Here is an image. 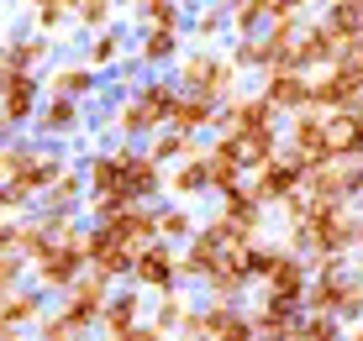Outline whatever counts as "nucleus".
I'll use <instances>...</instances> for the list:
<instances>
[{"label": "nucleus", "mask_w": 363, "mask_h": 341, "mask_svg": "<svg viewBox=\"0 0 363 341\" xmlns=\"http://www.w3.org/2000/svg\"><path fill=\"white\" fill-rule=\"evenodd\" d=\"M64 168H74V158L58 142H43V137H32V132L6 137V153H0V205H6V216L37 210Z\"/></svg>", "instance_id": "1"}, {"label": "nucleus", "mask_w": 363, "mask_h": 341, "mask_svg": "<svg viewBox=\"0 0 363 341\" xmlns=\"http://www.w3.org/2000/svg\"><path fill=\"white\" fill-rule=\"evenodd\" d=\"M174 79L184 84V95H206L216 100V105H227L232 95H242L237 84H242V69L232 63V53H221V47H190L179 63H174Z\"/></svg>", "instance_id": "2"}, {"label": "nucleus", "mask_w": 363, "mask_h": 341, "mask_svg": "<svg viewBox=\"0 0 363 341\" xmlns=\"http://www.w3.org/2000/svg\"><path fill=\"white\" fill-rule=\"evenodd\" d=\"M311 258L321 252H342L358 258V236H363V205H342V200H311Z\"/></svg>", "instance_id": "3"}, {"label": "nucleus", "mask_w": 363, "mask_h": 341, "mask_svg": "<svg viewBox=\"0 0 363 341\" xmlns=\"http://www.w3.org/2000/svg\"><path fill=\"white\" fill-rule=\"evenodd\" d=\"M90 273V231L79 236V242H58V247H48L43 258L32 262V284L43 289V294H53V299H64L74 284Z\"/></svg>", "instance_id": "4"}, {"label": "nucleus", "mask_w": 363, "mask_h": 341, "mask_svg": "<svg viewBox=\"0 0 363 341\" xmlns=\"http://www.w3.org/2000/svg\"><path fill=\"white\" fill-rule=\"evenodd\" d=\"M311 279H316V268H311L306 252H284V258L274 262V273L258 284V299H269V305H279V310H306Z\"/></svg>", "instance_id": "5"}, {"label": "nucleus", "mask_w": 363, "mask_h": 341, "mask_svg": "<svg viewBox=\"0 0 363 341\" xmlns=\"http://www.w3.org/2000/svg\"><path fill=\"white\" fill-rule=\"evenodd\" d=\"M0 100H6V132L27 137L37 126V116H43V105H48V84H43V74H6Z\"/></svg>", "instance_id": "6"}, {"label": "nucleus", "mask_w": 363, "mask_h": 341, "mask_svg": "<svg viewBox=\"0 0 363 341\" xmlns=\"http://www.w3.org/2000/svg\"><path fill=\"white\" fill-rule=\"evenodd\" d=\"M306 173H311V163L295 158L290 147H284L279 158H269L264 168H253V179H247V184L258 189V200H264L269 210H279L290 195H300V189H306Z\"/></svg>", "instance_id": "7"}, {"label": "nucleus", "mask_w": 363, "mask_h": 341, "mask_svg": "<svg viewBox=\"0 0 363 341\" xmlns=\"http://www.w3.org/2000/svg\"><path fill=\"white\" fill-rule=\"evenodd\" d=\"M132 289H143V294H169V289H184L179 247H174V242H153V247H143V252H137Z\"/></svg>", "instance_id": "8"}, {"label": "nucleus", "mask_w": 363, "mask_h": 341, "mask_svg": "<svg viewBox=\"0 0 363 341\" xmlns=\"http://www.w3.org/2000/svg\"><path fill=\"white\" fill-rule=\"evenodd\" d=\"M111 294H116V284H111V279L84 273V279L74 284L64 299H58V310H64L74 325H84V331L95 336V331H100V315H106V305H111Z\"/></svg>", "instance_id": "9"}, {"label": "nucleus", "mask_w": 363, "mask_h": 341, "mask_svg": "<svg viewBox=\"0 0 363 341\" xmlns=\"http://www.w3.org/2000/svg\"><path fill=\"white\" fill-rule=\"evenodd\" d=\"M58 63V37H48V32H21V27H11L6 37V74H48Z\"/></svg>", "instance_id": "10"}, {"label": "nucleus", "mask_w": 363, "mask_h": 341, "mask_svg": "<svg viewBox=\"0 0 363 341\" xmlns=\"http://www.w3.org/2000/svg\"><path fill=\"white\" fill-rule=\"evenodd\" d=\"M284 147L306 163H327L332 147H327V110L321 105H306L295 116H284Z\"/></svg>", "instance_id": "11"}, {"label": "nucleus", "mask_w": 363, "mask_h": 341, "mask_svg": "<svg viewBox=\"0 0 363 341\" xmlns=\"http://www.w3.org/2000/svg\"><path fill=\"white\" fill-rule=\"evenodd\" d=\"M206 158H211V195H227V189L237 184H247L253 179V168H247V158H242V142H237L232 132H216L206 142Z\"/></svg>", "instance_id": "12"}, {"label": "nucleus", "mask_w": 363, "mask_h": 341, "mask_svg": "<svg viewBox=\"0 0 363 341\" xmlns=\"http://www.w3.org/2000/svg\"><path fill=\"white\" fill-rule=\"evenodd\" d=\"M43 84H48V95L84 100V105H90V100H95L100 90H106V74H100V69H90L84 58H58L53 69L43 74Z\"/></svg>", "instance_id": "13"}, {"label": "nucleus", "mask_w": 363, "mask_h": 341, "mask_svg": "<svg viewBox=\"0 0 363 341\" xmlns=\"http://www.w3.org/2000/svg\"><path fill=\"white\" fill-rule=\"evenodd\" d=\"M264 126H284V116L264 100V90H242V95H232L227 105H221V126L216 132L242 137V132H264Z\"/></svg>", "instance_id": "14"}, {"label": "nucleus", "mask_w": 363, "mask_h": 341, "mask_svg": "<svg viewBox=\"0 0 363 341\" xmlns=\"http://www.w3.org/2000/svg\"><path fill=\"white\" fill-rule=\"evenodd\" d=\"M132 268H137V247L111 236L106 226H90V273H100L111 284H132Z\"/></svg>", "instance_id": "15"}, {"label": "nucleus", "mask_w": 363, "mask_h": 341, "mask_svg": "<svg viewBox=\"0 0 363 341\" xmlns=\"http://www.w3.org/2000/svg\"><path fill=\"white\" fill-rule=\"evenodd\" d=\"M84 126H90V105H84V100L48 95V105H43V116H37L32 137H43V142H69V137H79Z\"/></svg>", "instance_id": "16"}, {"label": "nucleus", "mask_w": 363, "mask_h": 341, "mask_svg": "<svg viewBox=\"0 0 363 341\" xmlns=\"http://www.w3.org/2000/svg\"><path fill=\"white\" fill-rule=\"evenodd\" d=\"M311 105L321 110H363V79H353L347 69H321L311 74Z\"/></svg>", "instance_id": "17"}, {"label": "nucleus", "mask_w": 363, "mask_h": 341, "mask_svg": "<svg viewBox=\"0 0 363 341\" xmlns=\"http://www.w3.org/2000/svg\"><path fill=\"white\" fill-rule=\"evenodd\" d=\"M190 47H184V32H164V27H143L132 42V58L143 63L147 74H174V63H179Z\"/></svg>", "instance_id": "18"}, {"label": "nucleus", "mask_w": 363, "mask_h": 341, "mask_svg": "<svg viewBox=\"0 0 363 341\" xmlns=\"http://www.w3.org/2000/svg\"><path fill=\"white\" fill-rule=\"evenodd\" d=\"M216 216H227L232 226H242L253 242L269 236V205L258 200L253 184H237V189H227V195H216Z\"/></svg>", "instance_id": "19"}, {"label": "nucleus", "mask_w": 363, "mask_h": 341, "mask_svg": "<svg viewBox=\"0 0 363 341\" xmlns=\"http://www.w3.org/2000/svg\"><path fill=\"white\" fill-rule=\"evenodd\" d=\"M342 58V42L327 32V21H306V32H300V42H295V53H290V69L300 74H321V69H332V63Z\"/></svg>", "instance_id": "20"}, {"label": "nucleus", "mask_w": 363, "mask_h": 341, "mask_svg": "<svg viewBox=\"0 0 363 341\" xmlns=\"http://www.w3.org/2000/svg\"><path fill=\"white\" fill-rule=\"evenodd\" d=\"M264 100L279 116H295V110H306L311 105V74H300V69H290V63H279V69H269L264 74Z\"/></svg>", "instance_id": "21"}, {"label": "nucleus", "mask_w": 363, "mask_h": 341, "mask_svg": "<svg viewBox=\"0 0 363 341\" xmlns=\"http://www.w3.org/2000/svg\"><path fill=\"white\" fill-rule=\"evenodd\" d=\"M227 258H237V252H227V247L216 242V236L206 231V221H200V231H195L190 242L179 247V268H184V284H200V289H206V279H211V273H216Z\"/></svg>", "instance_id": "22"}, {"label": "nucleus", "mask_w": 363, "mask_h": 341, "mask_svg": "<svg viewBox=\"0 0 363 341\" xmlns=\"http://www.w3.org/2000/svg\"><path fill=\"white\" fill-rule=\"evenodd\" d=\"M111 236H121L127 247H153V242H164V231H158V205H121L116 216H106L100 221Z\"/></svg>", "instance_id": "23"}, {"label": "nucleus", "mask_w": 363, "mask_h": 341, "mask_svg": "<svg viewBox=\"0 0 363 341\" xmlns=\"http://www.w3.org/2000/svg\"><path fill=\"white\" fill-rule=\"evenodd\" d=\"M147 320V299H143V289H116L111 294V305H106V315H100V341H116V336H127V331H137V325Z\"/></svg>", "instance_id": "24"}, {"label": "nucleus", "mask_w": 363, "mask_h": 341, "mask_svg": "<svg viewBox=\"0 0 363 341\" xmlns=\"http://www.w3.org/2000/svg\"><path fill=\"white\" fill-rule=\"evenodd\" d=\"M48 299L53 294H43L37 284H21V289H11V294H0V315H6V325H16V331H37V325L53 315Z\"/></svg>", "instance_id": "25"}, {"label": "nucleus", "mask_w": 363, "mask_h": 341, "mask_svg": "<svg viewBox=\"0 0 363 341\" xmlns=\"http://www.w3.org/2000/svg\"><path fill=\"white\" fill-rule=\"evenodd\" d=\"M253 325H258V341H306V310H279L269 299H253Z\"/></svg>", "instance_id": "26"}, {"label": "nucleus", "mask_w": 363, "mask_h": 341, "mask_svg": "<svg viewBox=\"0 0 363 341\" xmlns=\"http://www.w3.org/2000/svg\"><path fill=\"white\" fill-rule=\"evenodd\" d=\"M211 195V158L195 153L184 163H174L169 168V200H179V205H195V200Z\"/></svg>", "instance_id": "27"}, {"label": "nucleus", "mask_w": 363, "mask_h": 341, "mask_svg": "<svg viewBox=\"0 0 363 341\" xmlns=\"http://www.w3.org/2000/svg\"><path fill=\"white\" fill-rule=\"evenodd\" d=\"M90 69H100V74H116L121 63L132 58V42H127V32L121 27H106V32H95L90 42H84V53H79Z\"/></svg>", "instance_id": "28"}, {"label": "nucleus", "mask_w": 363, "mask_h": 341, "mask_svg": "<svg viewBox=\"0 0 363 341\" xmlns=\"http://www.w3.org/2000/svg\"><path fill=\"white\" fill-rule=\"evenodd\" d=\"M190 42L195 47H221L232 42V11L227 6H190Z\"/></svg>", "instance_id": "29"}, {"label": "nucleus", "mask_w": 363, "mask_h": 341, "mask_svg": "<svg viewBox=\"0 0 363 341\" xmlns=\"http://www.w3.org/2000/svg\"><path fill=\"white\" fill-rule=\"evenodd\" d=\"M332 158H363V110H327Z\"/></svg>", "instance_id": "30"}, {"label": "nucleus", "mask_w": 363, "mask_h": 341, "mask_svg": "<svg viewBox=\"0 0 363 341\" xmlns=\"http://www.w3.org/2000/svg\"><path fill=\"white\" fill-rule=\"evenodd\" d=\"M137 95L158 110L164 126H174V110H179V100H184V84L174 79V74H143V79H137Z\"/></svg>", "instance_id": "31"}, {"label": "nucleus", "mask_w": 363, "mask_h": 341, "mask_svg": "<svg viewBox=\"0 0 363 341\" xmlns=\"http://www.w3.org/2000/svg\"><path fill=\"white\" fill-rule=\"evenodd\" d=\"M143 147H147L158 163H164V168H174V163H184V158H195V153H206V142H200V137H190V132H179V126H164V132H153Z\"/></svg>", "instance_id": "32"}, {"label": "nucleus", "mask_w": 363, "mask_h": 341, "mask_svg": "<svg viewBox=\"0 0 363 341\" xmlns=\"http://www.w3.org/2000/svg\"><path fill=\"white\" fill-rule=\"evenodd\" d=\"M247 289H253V273L242 268V252H237V258H227V262L206 279V299H237V305H242Z\"/></svg>", "instance_id": "33"}, {"label": "nucleus", "mask_w": 363, "mask_h": 341, "mask_svg": "<svg viewBox=\"0 0 363 341\" xmlns=\"http://www.w3.org/2000/svg\"><path fill=\"white\" fill-rule=\"evenodd\" d=\"M190 310H195V299L184 294V289H169V294H153V310H147V320H153L164 336H179L184 320H190Z\"/></svg>", "instance_id": "34"}, {"label": "nucleus", "mask_w": 363, "mask_h": 341, "mask_svg": "<svg viewBox=\"0 0 363 341\" xmlns=\"http://www.w3.org/2000/svg\"><path fill=\"white\" fill-rule=\"evenodd\" d=\"M321 21H327V32L342 47L358 42L363 37V0H327V6H321Z\"/></svg>", "instance_id": "35"}, {"label": "nucleus", "mask_w": 363, "mask_h": 341, "mask_svg": "<svg viewBox=\"0 0 363 341\" xmlns=\"http://www.w3.org/2000/svg\"><path fill=\"white\" fill-rule=\"evenodd\" d=\"M174 126H179V132H190V137L216 132V126H221V105H216V100H206V95H184L179 110H174Z\"/></svg>", "instance_id": "36"}, {"label": "nucleus", "mask_w": 363, "mask_h": 341, "mask_svg": "<svg viewBox=\"0 0 363 341\" xmlns=\"http://www.w3.org/2000/svg\"><path fill=\"white\" fill-rule=\"evenodd\" d=\"M69 16H74V32L95 37V32L116 27V16H121V0H69Z\"/></svg>", "instance_id": "37"}, {"label": "nucleus", "mask_w": 363, "mask_h": 341, "mask_svg": "<svg viewBox=\"0 0 363 341\" xmlns=\"http://www.w3.org/2000/svg\"><path fill=\"white\" fill-rule=\"evenodd\" d=\"M84 200H90V179H84V168H64L58 173V184L43 195L48 210H79Z\"/></svg>", "instance_id": "38"}, {"label": "nucleus", "mask_w": 363, "mask_h": 341, "mask_svg": "<svg viewBox=\"0 0 363 341\" xmlns=\"http://www.w3.org/2000/svg\"><path fill=\"white\" fill-rule=\"evenodd\" d=\"M158 231H164V242L184 247L200 231V216H195L190 205H179V200H169V205H158Z\"/></svg>", "instance_id": "39"}, {"label": "nucleus", "mask_w": 363, "mask_h": 341, "mask_svg": "<svg viewBox=\"0 0 363 341\" xmlns=\"http://www.w3.org/2000/svg\"><path fill=\"white\" fill-rule=\"evenodd\" d=\"M237 142H242V158H247V168H264L269 158H279V153H284V126H264V132H242Z\"/></svg>", "instance_id": "40"}, {"label": "nucleus", "mask_w": 363, "mask_h": 341, "mask_svg": "<svg viewBox=\"0 0 363 341\" xmlns=\"http://www.w3.org/2000/svg\"><path fill=\"white\" fill-rule=\"evenodd\" d=\"M227 53H232V63H237L242 74H269V69H274V53H269L264 32H258V37H232Z\"/></svg>", "instance_id": "41"}, {"label": "nucleus", "mask_w": 363, "mask_h": 341, "mask_svg": "<svg viewBox=\"0 0 363 341\" xmlns=\"http://www.w3.org/2000/svg\"><path fill=\"white\" fill-rule=\"evenodd\" d=\"M300 32H306V16H284V21H269L264 42H269V53H274V69H279V63H290L295 42H300Z\"/></svg>", "instance_id": "42"}, {"label": "nucleus", "mask_w": 363, "mask_h": 341, "mask_svg": "<svg viewBox=\"0 0 363 341\" xmlns=\"http://www.w3.org/2000/svg\"><path fill=\"white\" fill-rule=\"evenodd\" d=\"M143 27H164V32H190V6L184 0H153V6L137 11Z\"/></svg>", "instance_id": "43"}, {"label": "nucleus", "mask_w": 363, "mask_h": 341, "mask_svg": "<svg viewBox=\"0 0 363 341\" xmlns=\"http://www.w3.org/2000/svg\"><path fill=\"white\" fill-rule=\"evenodd\" d=\"M269 21H274V0H242L232 11V37H258L269 32Z\"/></svg>", "instance_id": "44"}, {"label": "nucleus", "mask_w": 363, "mask_h": 341, "mask_svg": "<svg viewBox=\"0 0 363 341\" xmlns=\"http://www.w3.org/2000/svg\"><path fill=\"white\" fill-rule=\"evenodd\" d=\"M284 252H290V247H284V242H269V236H258V242H253V247H247V252H242V268H247V273H253V284H264V279H269V273H274V262H279V258H284Z\"/></svg>", "instance_id": "45"}, {"label": "nucleus", "mask_w": 363, "mask_h": 341, "mask_svg": "<svg viewBox=\"0 0 363 341\" xmlns=\"http://www.w3.org/2000/svg\"><path fill=\"white\" fill-rule=\"evenodd\" d=\"M37 341H90V331H84V325H74L69 315L53 305V315H48V320L37 325Z\"/></svg>", "instance_id": "46"}, {"label": "nucleus", "mask_w": 363, "mask_h": 341, "mask_svg": "<svg viewBox=\"0 0 363 341\" xmlns=\"http://www.w3.org/2000/svg\"><path fill=\"white\" fill-rule=\"evenodd\" d=\"M27 279H32V262H27V252H0V294L21 289Z\"/></svg>", "instance_id": "47"}, {"label": "nucleus", "mask_w": 363, "mask_h": 341, "mask_svg": "<svg viewBox=\"0 0 363 341\" xmlns=\"http://www.w3.org/2000/svg\"><path fill=\"white\" fill-rule=\"evenodd\" d=\"M116 341H174V336H164V331H158L153 320H143V325H137V331H127V336H116Z\"/></svg>", "instance_id": "48"}, {"label": "nucleus", "mask_w": 363, "mask_h": 341, "mask_svg": "<svg viewBox=\"0 0 363 341\" xmlns=\"http://www.w3.org/2000/svg\"><path fill=\"white\" fill-rule=\"evenodd\" d=\"M6 341H37V331H16V325H6Z\"/></svg>", "instance_id": "49"}, {"label": "nucleus", "mask_w": 363, "mask_h": 341, "mask_svg": "<svg viewBox=\"0 0 363 341\" xmlns=\"http://www.w3.org/2000/svg\"><path fill=\"white\" fill-rule=\"evenodd\" d=\"M347 341H363V320H358V325H347Z\"/></svg>", "instance_id": "50"}, {"label": "nucleus", "mask_w": 363, "mask_h": 341, "mask_svg": "<svg viewBox=\"0 0 363 341\" xmlns=\"http://www.w3.org/2000/svg\"><path fill=\"white\" fill-rule=\"evenodd\" d=\"M211 6H227V11H237V6H242V0H211Z\"/></svg>", "instance_id": "51"}, {"label": "nucleus", "mask_w": 363, "mask_h": 341, "mask_svg": "<svg viewBox=\"0 0 363 341\" xmlns=\"http://www.w3.org/2000/svg\"><path fill=\"white\" fill-rule=\"evenodd\" d=\"M358 268H363V236H358Z\"/></svg>", "instance_id": "52"}, {"label": "nucleus", "mask_w": 363, "mask_h": 341, "mask_svg": "<svg viewBox=\"0 0 363 341\" xmlns=\"http://www.w3.org/2000/svg\"><path fill=\"white\" fill-rule=\"evenodd\" d=\"M90 341H100V336H90Z\"/></svg>", "instance_id": "53"}]
</instances>
